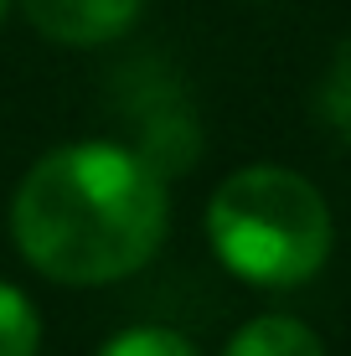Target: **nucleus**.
I'll use <instances>...</instances> for the list:
<instances>
[{
    "mask_svg": "<svg viewBox=\"0 0 351 356\" xmlns=\"http://www.w3.org/2000/svg\"><path fill=\"white\" fill-rule=\"evenodd\" d=\"M222 356H325V346L295 315H259L227 341Z\"/></svg>",
    "mask_w": 351,
    "mask_h": 356,
    "instance_id": "nucleus-4",
    "label": "nucleus"
},
{
    "mask_svg": "<svg viewBox=\"0 0 351 356\" xmlns=\"http://www.w3.org/2000/svg\"><path fill=\"white\" fill-rule=\"evenodd\" d=\"M16 6L57 47H108L140 21L145 0H16Z\"/></svg>",
    "mask_w": 351,
    "mask_h": 356,
    "instance_id": "nucleus-3",
    "label": "nucleus"
},
{
    "mask_svg": "<svg viewBox=\"0 0 351 356\" xmlns=\"http://www.w3.org/2000/svg\"><path fill=\"white\" fill-rule=\"evenodd\" d=\"M171 227V191L150 155L114 140H78L42 155L10 196L16 253L72 289L140 274Z\"/></svg>",
    "mask_w": 351,
    "mask_h": 356,
    "instance_id": "nucleus-1",
    "label": "nucleus"
},
{
    "mask_svg": "<svg viewBox=\"0 0 351 356\" xmlns=\"http://www.w3.org/2000/svg\"><path fill=\"white\" fill-rule=\"evenodd\" d=\"M207 243L238 279L289 289L316 279L331 259V212L300 170L243 165L212 191Z\"/></svg>",
    "mask_w": 351,
    "mask_h": 356,
    "instance_id": "nucleus-2",
    "label": "nucleus"
},
{
    "mask_svg": "<svg viewBox=\"0 0 351 356\" xmlns=\"http://www.w3.org/2000/svg\"><path fill=\"white\" fill-rule=\"evenodd\" d=\"M99 356H197V346L171 325H129L114 341H104Z\"/></svg>",
    "mask_w": 351,
    "mask_h": 356,
    "instance_id": "nucleus-6",
    "label": "nucleus"
},
{
    "mask_svg": "<svg viewBox=\"0 0 351 356\" xmlns=\"http://www.w3.org/2000/svg\"><path fill=\"white\" fill-rule=\"evenodd\" d=\"M42 351V315L10 279H0V356H36Z\"/></svg>",
    "mask_w": 351,
    "mask_h": 356,
    "instance_id": "nucleus-5",
    "label": "nucleus"
},
{
    "mask_svg": "<svg viewBox=\"0 0 351 356\" xmlns=\"http://www.w3.org/2000/svg\"><path fill=\"white\" fill-rule=\"evenodd\" d=\"M6 10H10V0H0V21H6Z\"/></svg>",
    "mask_w": 351,
    "mask_h": 356,
    "instance_id": "nucleus-7",
    "label": "nucleus"
}]
</instances>
